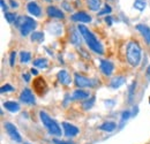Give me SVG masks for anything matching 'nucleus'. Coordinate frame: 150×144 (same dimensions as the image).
Wrapping results in <instances>:
<instances>
[{
    "mask_svg": "<svg viewBox=\"0 0 150 144\" xmlns=\"http://www.w3.org/2000/svg\"><path fill=\"white\" fill-rule=\"evenodd\" d=\"M22 77H23V80H24L25 82H29V81H30V74H28V73H24V74L22 75Z\"/></svg>",
    "mask_w": 150,
    "mask_h": 144,
    "instance_id": "39",
    "label": "nucleus"
},
{
    "mask_svg": "<svg viewBox=\"0 0 150 144\" xmlns=\"http://www.w3.org/2000/svg\"><path fill=\"white\" fill-rule=\"evenodd\" d=\"M30 71H31L30 73H31L33 75H38V72H37V69H36V68H34V67H33V68H31Z\"/></svg>",
    "mask_w": 150,
    "mask_h": 144,
    "instance_id": "41",
    "label": "nucleus"
},
{
    "mask_svg": "<svg viewBox=\"0 0 150 144\" xmlns=\"http://www.w3.org/2000/svg\"><path fill=\"white\" fill-rule=\"evenodd\" d=\"M5 18L7 20V22L8 23H15V21H16V18H18V15L16 14H14V13H5Z\"/></svg>",
    "mask_w": 150,
    "mask_h": 144,
    "instance_id": "31",
    "label": "nucleus"
},
{
    "mask_svg": "<svg viewBox=\"0 0 150 144\" xmlns=\"http://www.w3.org/2000/svg\"><path fill=\"white\" fill-rule=\"evenodd\" d=\"M47 30L51 32V35H60L62 32V27L59 23H51L49 25Z\"/></svg>",
    "mask_w": 150,
    "mask_h": 144,
    "instance_id": "20",
    "label": "nucleus"
},
{
    "mask_svg": "<svg viewBox=\"0 0 150 144\" xmlns=\"http://www.w3.org/2000/svg\"><path fill=\"white\" fill-rule=\"evenodd\" d=\"M4 126H5V129H6L7 134L9 135V137H11L13 141H15V142H18V143H21V142H22V137H21L20 133L18 131L16 127L14 126L12 122H5Z\"/></svg>",
    "mask_w": 150,
    "mask_h": 144,
    "instance_id": "6",
    "label": "nucleus"
},
{
    "mask_svg": "<svg viewBox=\"0 0 150 144\" xmlns=\"http://www.w3.org/2000/svg\"><path fill=\"white\" fill-rule=\"evenodd\" d=\"M81 37L82 35L80 34V31L77 29H72V34H71V43L74 45L81 44Z\"/></svg>",
    "mask_w": 150,
    "mask_h": 144,
    "instance_id": "19",
    "label": "nucleus"
},
{
    "mask_svg": "<svg viewBox=\"0 0 150 144\" xmlns=\"http://www.w3.org/2000/svg\"><path fill=\"white\" fill-rule=\"evenodd\" d=\"M11 91H14V88H13L11 84H5V85H2L1 89H0V92H1V93H4V92H11Z\"/></svg>",
    "mask_w": 150,
    "mask_h": 144,
    "instance_id": "32",
    "label": "nucleus"
},
{
    "mask_svg": "<svg viewBox=\"0 0 150 144\" xmlns=\"http://www.w3.org/2000/svg\"><path fill=\"white\" fill-rule=\"evenodd\" d=\"M15 59H16V52L15 51H13L11 55H9V65H11V67H14V65H15Z\"/></svg>",
    "mask_w": 150,
    "mask_h": 144,
    "instance_id": "33",
    "label": "nucleus"
},
{
    "mask_svg": "<svg viewBox=\"0 0 150 144\" xmlns=\"http://www.w3.org/2000/svg\"><path fill=\"white\" fill-rule=\"evenodd\" d=\"M72 21L74 22H81V23H89L91 22V16L86 12H77L72 15Z\"/></svg>",
    "mask_w": 150,
    "mask_h": 144,
    "instance_id": "10",
    "label": "nucleus"
},
{
    "mask_svg": "<svg viewBox=\"0 0 150 144\" xmlns=\"http://www.w3.org/2000/svg\"><path fill=\"white\" fill-rule=\"evenodd\" d=\"M111 12H112V8L110 7V5H104V7H103V9H100L99 12H98V16H103V15H108V14H111Z\"/></svg>",
    "mask_w": 150,
    "mask_h": 144,
    "instance_id": "30",
    "label": "nucleus"
},
{
    "mask_svg": "<svg viewBox=\"0 0 150 144\" xmlns=\"http://www.w3.org/2000/svg\"><path fill=\"white\" fill-rule=\"evenodd\" d=\"M86 1H87V6L90 11L99 12V9L102 7V1L100 0H86Z\"/></svg>",
    "mask_w": 150,
    "mask_h": 144,
    "instance_id": "18",
    "label": "nucleus"
},
{
    "mask_svg": "<svg viewBox=\"0 0 150 144\" xmlns=\"http://www.w3.org/2000/svg\"><path fill=\"white\" fill-rule=\"evenodd\" d=\"M27 9H28V12H29L31 15H34V16H36V18H39L40 14H42L40 6L38 5L37 2H35V1H30V2L27 5Z\"/></svg>",
    "mask_w": 150,
    "mask_h": 144,
    "instance_id": "14",
    "label": "nucleus"
},
{
    "mask_svg": "<svg viewBox=\"0 0 150 144\" xmlns=\"http://www.w3.org/2000/svg\"><path fill=\"white\" fill-rule=\"evenodd\" d=\"M62 128H64L66 137H74L80 133V129L77 127L72 124H68V122H62Z\"/></svg>",
    "mask_w": 150,
    "mask_h": 144,
    "instance_id": "9",
    "label": "nucleus"
},
{
    "mask_svg": "<svg viewBox=\"0 0 150 144\" xmlns=\"http://www.w3.org/2000/svg\"><path fill=\"white\" fill-rule=\"evenodd\" d=\"M15 27L20 30L21 36L27 37L37 28V22L30 16H18L15 21Z\"/></svg>",
    "mask_w": 150,
    "mask_h": 144,
    "instance_id": "3",
    "label": "nucleus"
},
{
    "mask_svg": "<svg viewBox=\"0 0 150 144\" xmlns=\"http://www.w3.org/2000/svg\"><path fill=\"white\" fill-rule=\"evenodd\" d=\"M46 14L50 16V18H64L65 15L62 13L61 9H59L56 6H49L46 8Z\"/></svg>",
    "mask_w": 150,
    "mask_h": 144,
    "instance_id": "13",
    "label": "nucleus"
},
{
    "mask_svg": "<svg viewBox=\"0 0 150 144\" xmlns=\"http://www.w3.org/2000/svg\"><path fill=\"white\" fill-rule=\"evenodd\" d=\"M24 144H29V143H24Z\"/></svg>",
    "mask_w": 150,
    "mask_h": 144,
    "instance_id": "44",
    "label": "nucleus"
},
{
    "mask_svg": "<svg viewBox=\"0 0 150 144\" xmlns=\"http://www.w3.org/2000/svg\"><path fill=\"white\" fill-rule=\"evenodd\" d=\"M89 92L82 89H76L72 95V99L73 100H83V99H88L89 98Z\"/></svg>",
    "mask_w": 150,
    "mask_h": 144,
    "instance_id": "16",
    "label": "nucleus"
},
{
    "mask_svg": "<svg viewBox=\"0 0 150 144\" xmlns=\"http://www.w3.org/2000/svg\"><path fill=\"white\" fill-rule=\"evenodd\" d=\"M0 4H1V8H2V11H4V13H7V5H6V2H5V0H1L0 1Z\"/></svg>",
    "mask_w": 150,
    "mask_h": 144,
    "instance_id": "37",
    "label": "nucleus"
},
{
    "mask_svg": "<svg viewBox=\"0 0 150 144\" xmlns=\"http://www.w3.org/2000/svg\"><path fill=\"white\" fill-rule=\"evenodd\" d=\"M9 5H11V7L12 8H18L19 7V2L18 1H15V0H9Z\"/></svg>",
    "mask_w": 150,
    "mask_h": 144,
    "instance_id": "36",
    "label": "nucleus"
},
{
    "mask_svg": "<svg viewBox=\"0 0 150 144\" xmlns=\"http://www.w3.org/2000/svg\"><path fill=\"white\" fill-rule=\"evenodd\" d=\"M45 1H51V0H45Z\"/></svg>",
    "mask_w": 150,
    "mask_h": 144,
    "instance_id": "43",
    "label": "nucleus"
},
{
    "mask_svg": "<svg viewBox=\"0 0 150 144\" xmlns=\"http://www.w3.org/2000/svg\"><path fill=\"white\" fill-rule=\"evenodd\" d=\"M131 116H132L131 111H124V112H122V114H121V121H120V128L124 127V124H125Z\"/></svg>",
    "mask_w": 150,
    "mask_h": 144,
    "instance_id": "28",
    "label": "nucleus"
},
{
    "mask_svg": "<svg viewBox=\"0 0 150 144\" xmlns=\"http://www.w3.org/2000/svg\"><path fill=\"white\" fill-rule=\"evenodd\" d=\"M136 30L141 34V36L144 38L146 43L149 45L150 44V27L143 24V23H140L136 25Z\"/></svg>",
    "mask_w": 150,
    "mask_h": 144,
    "instance_id": "11",
    "label": "nucleus"
},
{
    "mask_svg": "<svg viewBox=\"0 0 150 144\" xmlns=\"http://www.w3.org/2000/svg\"><path fill=\"white\" fill-rule=\"evenodd\" d=\"M99 68L105 76H111L112 73L114 72V64L112 61H109V60H100Z\"/></svg>",
    "mask_w": 150,
    "mask_h": 144,
    "instance_id": "8",
    "label": "nucleus"
},
{
    "mask_svg": "<svg viewBox=\"0 0 150 144\" xmlns=\"http://www.w3.org/2000/svg\"><path fill=\"white\" fill-rule=\"evenodd\" d=\"M54 144H75L73 143V142H67V141H60V140H57V138H54L53 141H52Z\"/></svg>",
    "mask_w": 150,
    "mask_h": 144,
    "instance_id": "34",
    "label": "nucleus"
},
{
    "mask_svg": "<svg viewBox=\"0 0 150 144\" xmlns=\"http://www.w3.org/2000/svg\"><path fill=\"white\" fill-rule=\"evenodd\" d=\"M135 88H136V82H133L129 88H128V103H132L134 99V92H135Z\"/></svg>",
    "mask_w": 150,
    "mask_h": 144,
    "instance_id": "27",
    "label": "nucleus"
},
{
    "mask_svg": "<svg viewBox=\"0 0 150 144\" xmlns=\"http://www.w3.org/2000/svg\"><path fill=\"white\" fill-rule=\"evenodd\" d=\"M39 118H40V121L43 124V126L47 129V131L51 134V135H54V136H60L61 135V129L60 127L58 126L56 121L50 118V115L44 112V111H40L39 112Z\"/></svg>",
    "mask_w": 150,
    "mask_h": 144,
    "instance_id": "4",
    "label": "nucleus"
},
{
    "mask_svg": "<svg viewBox=\"0 0 150 144\" xmlns=\"http://www.w3.org/2000/svg\"><path fill=\"white\" fill-rule=\"evenodd\" d=\"M95 104V97H91V98H88L86 102H83L82 104V107L84 109H90V108L94 106Z\"/></svg>",
    "mask_w": 150,
    "mask_h": 144,
    "instance_id": "29",
    "label": "nucleus"
},
{
    "mask_svg": "<svg viewBox=\"0 0 150 144\" xmlns=\"http://www.w3.org/2000/svg\"><path fill=\"white\" fill-rule=\"evenodd\" d=\"M104 104H105L108 107H113V105L115 104V102H114V100H105Z\"/></svg>",
    "mask_w": 150,
    "mask_h": 144,
    "instance_id": "38",
    "label": "nucleus"
},
{
    "mask_svg": "<svg viewBox=\"0 0 150 144\" xmlns=\"http://www.w3.org/2000/svg\"><path fill=\"white\" fill-rule=\"evenodd\" d=\"M126 58L128 64L133 67H137L141 64V59H142V50L141 46L139 45L137 42L131 40L127 44L126 47Z\"/></svg>",
    "mask_w": 150,
    "mask_h": 144,
    "instance_id": "2",
    "label": "nucleus"
},
{
    "mask_svg": "<svg viewBox=\"0 0 150 144\" xmlns=\"http://www.w3.org/2000/svg\"><path fill=\"white\" fill-rule=\"evenodd\" d=\"M74 81L75 84L77 88H94L95 85L97 84L95 80H91V78H88L86 77L84 75H81L79 73H76L74 75Z\"/></svg>",
    "mask_w": 150,
    "mask_h": 144,
    "instance_id": "5",
    "label": "nucleus"
},
{
    "mask_svg": "<svg viewBox=\"0 0 150 144\" xmlns=\"http://www.w3.org/2000/svg\"><path fill=\"white\" fill-rule=\"evenodd\" d=\"M105 22H106L109 25H112V18H111L110 15H108V16L105 18Z\"/></svg>",
    "mask_w": 150,
    "mask_h": 144,
    "instance_id": "40",
    "label": "nucleus"
},
{
    "mask_svg": "<svg viewBox=\"0 0 150 144\" xmlns=\"http://www.w3.org/2000/svg\"><path fill=\"white\" fill-rule=\"evenodd\" d=\"M4 107L6 108L7 111L12 112V113H15V112H19L20 111V104L16 103V102L9 100V102H5L4 103Z\"/></svg>",
    "mask_w": 150,
    "mask_h": 144,
    "instance_id": "17",
    "label": "nucleus"
},
{
    "mask_svg": "<svg viewBox=\"0 0 150 144\" xmlns=\"http://www.w3.org/2000/svg\"><path fill=\"white\" fill-rule=\"evenodd\" d=\"M61 5H62V7H64V8H65L67 12H72V7L69 6V4H68L67 1H64Z\"/></svg>",
    "mask_w": 150,
    "mask_h": 144,
    "instance_id": "35",
    "label": "nucleus"
},
{
    "mask_svg": "<svg viewBox=\"0 0 150 144\" xmlns=\"http://www.w3.org/2000/svg\"><path fill=\"white\" fill-rule=\"evenodd\" d=\"M126 82V77L120 75V76H117V77H113L110 82V88L111 89H118L120 88L121 85H124Z\"/></svg>",
    "mask_w": 150,
    "mask_h": 144,
    "instance_id": "15",
    "label": "nucleus"
},
{
    "mask_svg": "<svg viewBox=\"0 0 150 144\" xmlns=\"http://www.w3.org/2000/svg\"><path fill=\"white\" fill-rule=\"evenodd\" d=\"M30 39L34 43H42L44 40V34L40 32V31H34L30 36Z\"/></svg>",
    "mask_w": 150,
    "mask_h": 144,
    "instance_id": "24",
    "label": "nucleus"
},
{
    "mask_svg": "<svg viewBox=\"0 0 150 144\" xmlns=\"http://www.w3.org/2000/svg\"><path fill=\"white\" fill-rule=\"evenodd\" d=\"M30 60H31V54H30V52H28V51H22V52L20 53V61H21L22 64H28Z\"/></svg>",
    "mask_w": 150,
    "mask_h": 144,
    "instance_id": "26",
    "label": "nucleus"
},
{
    "mask_svg": "<svg viewBox=\"0 0 150 144\" xmlns=\"http://www.w3.org/2000/svg\"><path fill=\"white\" fill-rule=\"evenodd\" d=\"M34 66L38 67V68H42V69H45L49 66V61L45 58H38L36 60H34Z\"/></svg>",
    "mask_w": 150,
    "mask_h": 144,
    "instance_id": "22",
    "label": "nucleus"
},
{
    "mask_svg": "<svg viewBox=\"0 0 150 144\" xmlns=\"http://www.w3.org/2000/svg\"><path fill=\"white\" fill-rule=\"evenodd\" d=\"M115 128H117V124H115V122H113V121L104 122V124H102V125L99 126V129H100V130H104V131H108V133L113 131Z\"/></svg>",
    "mask_w": 150,
    "mask_h": 144,
    "instance_id": "21",
    "label": "nucleus"
},
{
    "mask_svg": "<svg viewBox=\"0 0 150 144\" xmlns=\"http://www.w3.org/2000/svg\"><path fill=\"white\" fill-rule=\"evenodd\" d=\"M147 75H148V76L150 77V66L148 67V68H147Z\"/></svg>",
    "mask_w": 150,
    "mask_h": 144,
    "instance_id": "42",
    "label": "nucleus"
},
{
    "mask_svg": "<svg viewBox=\"0 0 150 144\" xmlns=\"http://www.w3.org/2000/svg\"><path fill=\"white\" fill-rule=\"evenodd\" d=\"M133 7L137 11H140V12H143L147 7V1L146 0H134Z\"/></svg>",
    "mask_w": 150,
    "mask_h": 144,
    "instance_id": "23",
    "label": "nucleus"
},
{
    "mask_svg": "<svg viewBox=\"0 0 150 144\" xmlns=\"http://www.w3.org/2000/svg\"><path fill=\"white\" fill-rule=\"evenodd\" d=\"M20 100L24 104L31 105V104H35V96H34V93L31 92L30 89L25 88L24 90H22L21 95H20Z\"/></svg>",
    "mask_w": 150,
    "mask_h": 144,
    "instance_id": "7",
    "label": "nucleus"
},
{
    "mask_svg": "<svg viewBox=\"0 0 150 144\" xmlns=\"http://www.w3.org/2000/svg\"><path fill=\"white\" fill-rule=\"evenodd\" d=\"M57 78L64 85H69L72 83V77H71L69 73L67 72V71H65V69H61L60 72L57 74Z\"/></svg>",
    "mask_w": 150,
    "mask_h": 144,
    "instance_id": "12",
    "label": "nucleus"
},
{
    "mask_svg": "<svg viewBox=\"0 0 150 144\" xmlns=\"http://www.w3.org/2000/svg\"><path fill=\"white\" fill-rule=\"evenodd\" d=\"M34 87H35V89L38 91V93H39V95H42V91H40L42 88L47 89V87H46V84H45V82H44V80H43L42 77H38L37 80H36V82H35Z\"/></svg>",
    "mask_w": 150,
    "mask_h": 144,
    "instance_id": "25",
    "label": "nucleus"
},
{
    "mask_svg": "<svg viewBox=\"0 0 150 144\" xmlns=\"http://www.w3.org/2000/svg\"><path fill=\"white\" fill-rule=\"evenodd\" d=\"M77 30L80 31V34L82 35V38L84 39V42L87 43L88 47L97 54H103L104 53V47L102 45V43L96 38L94 34L84 25V24H79L77 25Z\"/></svg>",
    "mask_w": 150,
    "mask_h": 144,
    "instance_id": "1",
    "label": "nucleus"
}]
</instances>
